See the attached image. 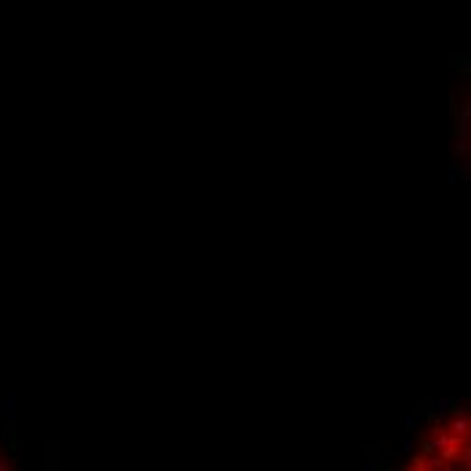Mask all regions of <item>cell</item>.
<instances>
[{
	"instance_id": "1",
	"label": "cell",
	"mask_w": 471,
	"mask_h": 471,
	"mask_svg": "<svg viewBox=\"0 0 471 471\" xmlns=\"http://www.w3.org/2000/svg\"><path fill=\"white\" fill-rule=\"evenodd\" d=\"M452 430H455V434H458V436H466V434H468V420H466V417L455 420V425H452Z\"/></svg>"
},
{
	"instance_id": "2",
	"label": "cell",
	"mask_w": 471,
	"mask_h": 471,
	"mask_svg": "<svg viewBox=\"0 0 471 471\" xmlns=\"http://www.w3.org/2000/svg\"><path fill=\"white\" fill-rule=\"evenodd\" d=\"M0 471H11V468H9V463H6V460H0Z\"/></svg>"
}]
</instances>
